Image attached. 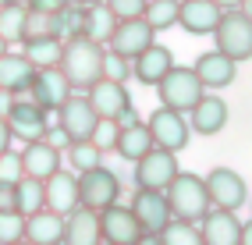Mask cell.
<instances>
[{
    "label": "cell",
    "mask_w": 252,
    "mask_h": 245,
    "mask_svg": "<svg viewBox=\"0 0 252 245\" xmlns=\"http://www.w3.org/2000/svg\"><path fill=\"white\" fill-rule=\"evenodd\" d=\"M99 61H103V46L86 39V36H68L61 46V61L57 68L68 75L71 89H89L99 78Z\"/></svg>",
    "instance_id": "6da1fadb"
},
{
    "label": "cell",
    "mask_w": 252,
    "mask_h": 245,
    "mask_svg": "<svg viewBox=\"0 0 252 245\" xmlns=\"http://www.w3.org/2000/svg\"><path fill=\"white\" fill-rule=\"evenodd\" d=\"M163 195H167L171 214L181 217V220H195V224H199V217L210 210L206 182H203L199 174H192V171H178V174L171 178V185L163 188Z\"/></svg>",
    "instance_id": "7a4b0ae2"
},
{
    "label": "cell",
    "mask_w": 252,
    "mask_h": 245,
    "mask_svg": "<svg viewBox=\"0 0 252 245\" xmlns=\"http://www.w3.org/2000/svg\"><path fill=\"white\" fill-rule=\"evenodd\" d=\"M210 36L217 39V50L227 54L231 61H249L252 57V18L245 11H238V7L224 11Z\"/></svg>",
    "instance_id": "3957f363"
},
{
    "label": "cell",
    "mask_w": 252,
    "mask_h": 245,
    "mask_svg": "<svg viewBox=\"0 0 252 245\" xmlns=\"http://www.w3.org/2000/svg\"><path fill=\"white\" fill-rule=\"evenodd\" d=\"M203 92H206V89H203V82H199V75H195L192 68H178V64H171L167 75L157 82L160 103H163V107H174V110H181V114H189Z\"/></svg>",
    "instance_id": "277c9868"
},
{
    "label": "cell",
    "mask_w": 252,
    "mask_h": 245,
    "mask_svg": "<svg viewBox=\"0 0 252 245\" xmlns=\"http://www.w3.org/2000/svg\"><path fill=\"white\" fill-rule=\"evenodd\" d=\"M117 199H121V178H117L107 163H96V167L78 174V206L103 210Z\"/></svg>",
    "instance_id": "5b68a950"
},
{
    "label": "cell",
    "mask_w": 252,
    "mask_h": 245,
    "mask_svg": "<svg viewBox=\"0 0 252 245\" xmlns=\"http://www.w3.org/2000/svg\"><path fill=\"white\" fill-rule=\"evenodd\" d=\"M146 128H149V135H153V146L171 150V153H181L185 146H189V139H192L189 118H185L181 110H174V107H163V103L149 114Z\"/></svg>",
    "instance_id": "8992f818"
},
{
    "label": "cell",
    "mask_w": 252,
    "mask_h": 245,
    "mask_svg": "<svg viewBox=\"0 0 252 245\" xmlns=\"http://www.w3.org/2000/svg\"><path fill=\"white\" fill-rule=\"evenodd\" d=\"M178 171H181V167H178V153L153 146L149 153H142V156L135 160V185H139V188H157V192H163Z\"/></svg>",
    "instance_id": "52a82bcc"
},
{
    "label": "cell",
    "mask_w": 252,
    "mask_h": 245,
    "mask_svg": "<svg viewBox=\"0 0 252 245\" xmlns=\"http://www.w3.org/2000/svg\"><path fill=\"white\" fill-rule=\"evenodd\" d=\"M54 114H57V128L68 135V142L93 139V128H96V121H99L96 110H93V103L86 100V96H78V92H71Z\"/></svg>",
    "instance_id": "ba28073f"
},
{
    "label": "cell",
    "mask_w": 252,
    "mask_h": 245,
    "mask_svg": "<svg viewBox=\"0 0 252 245\" xmlns=\"http://www.w3.org/2000/svg\"><path fill=\"white\" fill-rule=\"evenodd\" d=\"M203 182H206V192H210V206L238 210V206H245V199H249L245 178H242L238 171H231V167H213Z\"/></svg>",
    "instance_id": "9c48e42d"
},
{
    "label": "cell",
    "mask_w": 252,
    "mask_h": 245,
    "mask_svg": "<svg viewBox=\"0 0 252 245\" xmlns=\"http://www.w3.org/2000/svg\"><path fill=\"white\" fill-rule=\"evenodd\" d=\"M71 92H75V89H71V82H68V75H64L57 64H54V68H36V75H32V82H29V96H32V103H39L46 114H50V110H57Z\"/></svg>",
    "instance_id": "30bf717a"
},
{
    "label": "cell",
    "mask_w": 252,
    "mask_h": 245,
    "mask_svg": "<svg viewBox=\"0 0 252 245\" xmlns=\"http://www.w3.org/2000/svg\"><path fill=\"white\" fill-rule=\"evenodd\" d=\"M86 100L93 103L96 118H107V121H117L125 110H131V96L125 89V82H114V78H103V75L86 89Z\"/></svg>",
    "instance_id": "8fae6325"
},
{
    "label": "cell",
    "mask_w": 252,
    "mask_h": 245,
    "mask_svg": "<svg viewBox=\"0 0 252 245\" xmlns=\"http://www.w3.org/2000/svg\"><path fill=\"white\" fill-rule=\"evenodd\" d=\"M96 217H99V242H114V245H135L142 238L139 231V224H135V214H131L128 206H103V210H96Z\"/></svg>",
    "instance_id": "7c38bea8"
},
{
    "label": "cell",
    "mask_w": 252,
    "mask_h": 245,
    "mask_svg": "<svg viewBox=\"0 0 252 245\" xmlns=\"http://www.w3.org/2000/svg\"><path fill=\"white\" fill-rule=\"evenodd\" d=\"M7 128H11V135L14 139H22V142H32V139H43L46 132V110L39 103H32V100H22V96H14L11 107H7Z\"/></svg>",
    "instance_id": "4fadbf2b"
},
{
    "label": "cell",
    "mask_w": 252,
    "mask_h": 245,
    "mask_svg": "<svg viewBox=\"0 0 252 245\" xmlns=\"http://www.w3.org/2000/svg\"><path fill=\"white\" fill-rule=\"evenodd\" d=\"M199 238L203 245H242V220L234 217V210L210 206L199 217Z\"/></svg>",
    "instance_id": "5bb4252c"
},
{
    "label": "cell",
    "mask_w": 252,
    "mask_h": 245,
    "mask_svg": "<svg viewBox=\"0 0 252 245\" xmlns=\"http://www.w3.org/2000/svg\"><path fill=\"white\" fill-rule=\"evenodd\" d=\"M128 210L135 214V224H139V231H142V235H157L160 227L174 217V214H171V206H167V195L157 192V188H139Z\"/></svg>",
    "instance_id": "9a60e30c"
},
{
    "label": "cell",
    "mask_w": 252,
    "mask_h": 245,
    "mask_svg": "<svg viewBox=\"0 0 252 245\" xmlns=\"http://www.w3.org/2000/svg\"><path fill=\"white\" fill-rule=\"evenodd\" d=\"M149 43H157V32H153V25H149L146 18H125V22H117L114 32H110V39H107L110 50H117L128 61L135 54H142Z\"/></svg>",
    "instance_id": "2e32d148"
},
{
    "label": "cell",
    "mask_w": 252,
    "mask_h": 245,
    "mask_svg": "<svg viewBox=\"0 0 252 245\" xmlns=\"http://www.w3.org/2000/svg\"><path fill=\"white\" fill-rule=\"evenodd\" d=\"M43 192H46V210L64 217L68 210L78 206V174L57 167L50 178H43Z\"/></svg>",
    "instance_id": "e0dca14e"
},
{
    "label": "cell",
    "mask_w": 252,
    "mask_h": 245,
    "mask_svg": "<svg viewBox=\"0 0 252 245\" xmlns=\"http://www.w3.org/2000/svg\"><path fill=\"white\" fill-rule=\"evenodd\" d=\"M22 156V174L29 178H50L57 167H61V160H64V150H57V146H50L46 139H32L25 142V150L18 153Z\"/></svg>",
    "instance_id": "ac0fdd59"
},
{
    "label": "cell",
    "mask_w": 252,
    "mask_h": 245,
    "mask_svg": "<svg viewBox=\"0 0 252 245\" xmlns=\"http://www.w3.org/2000/svg\"><path fill=\"white\" fill-rule=\"evenodd\" d=\"M220 7L213 4V0H181L178 7V25L189 32V36H210L220 22Z\"/></svg>",
    "instance_id": "d6986e66"
},
{
    "label": "cell",
    "mask_w": 252,
    "mask_h": 245,
    "mask_svg": "<svg viewBox=\"0 0 252 245\" xmlns=\"http://www.w3.org/2000/svg\"><path fill=\"white\" fill-rule=\"evenodd\" d=\"M227 124V103L213 92H203L195 100V107L189 110V128L199 135H217Z\"/></svg>",
    "instance_id": "ffe728a7"
},
{
    "label": "cell",
    "mask_w": 252,
    "mask_h": 245,
    "mask_svg": "<svg viewBox=\"0 0 252 245\" xmlns=\"http://www.w3.org/2000/svg\"><path fill=\"white\" fill-rule=\"evenodd\" d=\"M192 71L199 75L203 89H224V86H231V82H234L238 61H231V57L220 54V50H210V54H203V57L192 64Z\"/></svg>",
    "instance_id": "44dd1931"
},
{
    "label": "cell",
    "mask_w": 252,
    "mask_h": 245,
    "mask_svg": "<svg viewBox=\"0 0 252 245\" xmlns=\"http://www.w3.org/2000/svg\"><path fill=\"white\" fill-rule=\"evenodd\" d=\"M174 64V54L167 50V46H157L149 43L142 54L131 57V78H139L142 86H157V82L167 75V68Z\"/></svg>",
    "instance_id": "7402d4cb"
},
{
    "label": "cell",
    "mask_w": 252,
    "mask_h": 245,
    "mask_svg": "<svg viewBox=\"0 0 252 245\" xmlns=\"http://www.w3.org/2000/svg\"><path fill=\"white\" fill-rule=\"evenodd\" d=\"M32 75H36V64L25 54H11V50L0 54V92H11V96L29 92Z\"/></svg>",
    "instance_id": "603a6c76"
},
{
    "label": "cell",
    "mask_w": 252,
    "mask_h": 245,
    "mask_svg": "<svg viewBox=\"0 0 252 245\" xmlns=\"http://www.w3.org/2000/svg\"><path fill=\"white\" fill-rule=\"evenodd\" d=\"M64 242L68 245H96L99 242V217L89 206H75L64 214Z\"/></svg>",
    "instance_id": "cb8c5ba5"
},
{
    "label": "cell",
    "mask_w": 252,
    "mask_h": 245,
    "mask_svg": "<svg viewBox=\"0 0 252 245\" xmlns=\"http://www.w3.org/2000/svg\"><path fill=\"white\" fill-rule=\"evenodd\" d=\"M25 238L32 245H57L64 242V217L54 210H36V214L25 217Z\"/></svg>",
    "instance_id": "d4e9b609"
},
{
    "label": "cell",
    "mask_w": 252,
    "mask_h": 245,
    "mask_svg": "<svg viewBox=\"0 0 252 245\" xmlns=\"http://www.w3.org/2000/svg\"><path fill=\"white\" fill-rule=\"evenodd\" d=\"M153 150V135H149V128L146 121H131V124H121L117 128V142H114V153L128 160V163H135L142 153Z\"/></svg>",
    "instance_id": "484cf974"
},
{
    "label": "cell",
    "mask_w": 252,
    "mask_h": 245,
    "mask_svg": "<svg viewBox=\"0 0 252 245\" xmlns=\"http://www.w3.org/2000/svg\"><path fill=\"white\" fill-rule=\"evenodd\" d=\"M114 25H117L114 14L103 4H82V32H78V36H86V39H93L99 46H107Z\"/></svg>",
    "instance_id": "4316f807"
},
{
    "label": "cell",
    "mask_w": 252,
    "mask_h": 245,
    "mask_svg": "<svg viewBox=\"0 0 252 245\" xmlns=\"http://www.w3.org/2000/svg\"><path fill=\"white\" fill-rule=\"evenodd\" d=\"M61 46H64V39H57V36H25L22 54L36 64V68H54L61 61Z\"/></svg>",
    "instance_id": "83f0119b"
},
{
    "label": "cell",
    "mask_w": 252,
    "mask_h": 245,
    "mask_svg": "<svg viewBox=\"0 0 252 245\" xmlns=\"http://www.w3.org/2000/svg\"><path fill=\"white\" fill-rule=\"evenodd\" d=\"M11 206L18 210V214H36V210L46 206V192H43V182L39 178H29L22 174L18 182H14V195H11Z\"/></svg>",
    "instance_id": "f1b7e54d"
},
{
    "label": "cell",
    "mask_w": 252,
    "mask_h": 245,
    "mask_svg": "<svg viewBox=\"0 0 252 245\" xmlns=\"http://www.w3.org/2000/svg\"><path fill=\"white\" fill-rule=\"evenodd\" d=\"M157 238L163 245H203V238H199V224L195 220H181V217H171L157 231Z\"/></svg>",
    "instance_id": "f546056e"
},
{
    "label": "cell",
    "mask_w": 252,
    "mask_h": 245,
    "mask_svg": "<svg viewBox=\"0 0 252 245\" xmlns=\"http://www.w3.org/2000/svg\"><path fill=\"white\" fill-rule=\"evenodd\" d=\"M64 153H68V163L75 167V174L96 167V163H103V150L93 142V139H78V142H68L64 146Z\"/></svg>",
    "instance_id": "4dcf8cb0"
},
{
    "label": "cell",
    "mask_w": 252,
    "mask_h": 245,
    "mask_svg": "<svg viewBox=\"0 0 252 245\" xmlns=\"http://www.w3.org/2000/svg\"><path fill=\"white\" fill-rule=\"evenodd\" d=\"M25 18H29V7L22 4H7V7H0V36L7 39V46L11 43H22V36H25Z\"/></svg>",
    "instance_id": "1f68e13d"
},
{
    "label": "cell",
    "mask_w": 252,
    "mask_h": 245,
    "mask_svg": "<svg viewBox=\"0 0 252 245\" xmlns=\"http://www.w3.org/2000/svg\"><path fill=\"white\" fill-rule=\"evenodd\" d=\"M178 7H181V0H146L142 18L153 25V32H163V29L178 25Z\"/></svg>",
    "instance_id": "d6a6232c"
},
{
    "label": "cell",
    "mask_w": 252,
    "mask_h": 245,
    "mask_svg": "<svg viewBox=\"0 0 252 245\" xmlns=\"http://www.w3.org/2000/svg\"><path fill=\"white\" fill-rule=\"evenodd\" d=\"M25 238V214H18L14 206H0V242H22Z\"/></svg>",
    "instance_id": "836d02e7"
},
{
    "label": "cell",
    "mask_w": 252,
    "mask_h": 245,
    "mask_svg": "<svg viewBox=\"0 0 252 245\" xmlns=\"http://www.w3.org/2000/svg\"><path fill=\"white\" fill-rule=\"evenodd\" d=\"M99 75H103V78H114V82H128V78H131V61H128V57H121L117 50H110V46H103Z\"/></svg>",
    "instance_id": "e575fe53"
},
{
    "label": "cell",
    "mask_w": 252,
    "mask_h": 245,
    "mask_svg": "<svg viewBox=\"0 0 252 245\" xmlns=\"http://www.w3.org/2000/svg\"><path fill=\"white\" fill-rule=\"evenodd\" d=\"M103 7L114 14V22H125V18H142L146 0H103Z\"/></svg>",
    "instance_id": "d590c367"
},
{
    "label": "cell",
    "mask_w": 252,
    "mask_h": 245,
    "mask_svg": "<svg viewBox=\"0 0 252 245\" xmlns=\"http://www.w3.org/2000/svg\"><path fill=\"white\" fill-rule=\"evenodd\" d=\"M117 121H107V118H99L96 121V128H93V142L99 146L103 153H114V142H117Z\"/></svg>",
    "instance_id": "8d00e7d4"
},
{
    "label": "cell",
    "mask_w": 252,
    "mask_h": 245,
    "mask_svg": "<svg viewBox=\"0 0 252 245\" xmlns=\"http://www.w3.org/2000/svg\"><path fill=\"white\" fill-rule=\"evenodd\" d=\"M18 178H22V156L4 150V153H0V182H11L14 185Z\"/></svg>",
    "instance_id": "74e56055"
},
{
    "label": "cell",
    "mask_w": 252,
    "mask_h": 245,
    "mask_svg": "<svg viewBox=\"0 0 252 245\" xmlns=\"http://www.w3.org/2000/svg\"><path fill=\"white\" fill-rule=\"evenodd\" d=\"M68 4H71V0H25L29 11H39V14H61Z\"/></svg>",
    "instance_id": "f35d334b"
},
{
    "label": "cell",
    "mask_w": 252,
    "mask_h": 245,
    "mask_svg": "<svg viewBox=\"0 0 252 245\" xmlns=\"http://www.w3.org/2000/svg\"><path fill=\"white\" fill-rule=\"evenodd\" d=\"M43 139H46L50 146H57V150H64V146H68V135H64V132H61L57 124H54V128L46 124V132H43Z\"/></svg>",
    "instance_id": "ab89813d"
},
{
    "label": "cell",
    "mask_w": 252,
    "mask_h": 245,
    "mask_svg": "<svg viewBox=\"0 0 252 245\" xmlns=\"http://www.w3.org/2000/svg\"><path fill=\"white\" fill-rule=\"evenodd\" d=\"M11 128H7V118H0V153H4V150H11Z\"/></svg>",
    "instance_id": "60d3db41"
},
{
    "label": "cell",
    "mask_w": 252,
    "mask_h": 245,
    "mask_svg": "<svg viewBox=\"0 0 252 245\" xmlns=\"http://www.w3.org/2000/svg\"><path fill=\"white\" fill-rule=\"evenodd\" d=\"M242 245H252V220L242 224Z\"/></svg>",
    "instance_id": "b9f144b4"
},
{
    "label": "cell",
    "mask_w": 252,
    "mask_h": 245,
    "mask_svg": "<svg viewBox=\"0 0 252 245\" xmlns=\"http://www.w3.org/2000/svg\"><path fill=\"white\" fill-rule=\"evenodd\" d=\"M213 4H217V7H220V11H231V7H238V4H242V0H213Z\"/></svg>",
    "instance_id": "7bdbcfd3"
},
{
    "label": "cell",
    "mask_w": 252,
    "mask_h": 245,
    "mask_svg": "<svg viewBox=\"0 0 252 245\" xmlns=\"http://www.w3.org/2000/svg\"><path fill=\"white\" fill-rule=\"evenodd\" d=\"M238 11H245L249 18H252V0H242V4H238Z\"/></svg>",
    "instance_id": "ee69618b"
},
{
    "label": "cell",
    "mask_w": 252,
    "mask_h": 245,
    "mask_svg": "<svg viewBox=\"0 0 252 245\" xmlns=\"http://www.w3.org/2000/svg\"><path fill=\"white\" fill-rule=\"evenodd\" d=\"M71 4H103V0H71Z\"/></svg>",
    "instance_id": "f6af8a7d"
},
{
    "label": "cell",
    "mask_w": 252,
    "mask_h": 245,
    "mask_svg": "<svg viewBox=\"0 0 252 245\" xmlns=\"http://www.w3.org/2000/svg\"><path fill=\"white\" fill-rule=\"evenodd\" d=\"M4 50H7V39H4V36H0V54H4Z\"/></svg>",
    "instance_id": "bcb514c9"
},
{
    "label": "cell",
    "mask_w": 252,
    "mask_h": 245,
    "mask_svg": "<svg viewBox=\"0 0 252 245\" xmlns=\"http://www.w3.org/2000/svg\"><path fill=\"white\" fill-rule=\"evenodd\" d=\"M7 4H18V0H0V7H7Z\"/></svg>",
    "instance_id": "7dc6e473"
}]
</instances>
